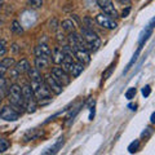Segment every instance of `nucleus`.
Masks as SVG:
<instances>
[{
	"instance_id": "nucleus-1",
	"label": "nucleus",
	"mask_w": 155,
	"mask_h": 155,
	"mask_svg": "<svg viewBox=\"0 0 155 155\" xmlns=\"http://www.w3.org/2000/svg\"><path fill=\"white\" fill-rule=\"evenodd\" d=\"M8 102L14 107L19 114H22L25 109V101L22 97V88L18 83H12L8 87Z\"/></svg>"
},
{
	"instance_id": "nucleus-2",
	"label": "nucleus",
	"mask_w": 155,
	"mask_h": 155,
	"mask_svg": "<svg viewBox=\"0 0 155 155\" xmlns=\"http://www.w3.org/2000/svg\"><path fill=\"white\" fill-rule=\"evenodd\" d=\"M80 35L84 39V44L85 48L89 52H96L98 51V48L101 45V40L98 35L93 31L92 27H87V26H81L80 27Z\"/></svg>"
},
{
	"instance_id": "nucleus-3",
	"label": "nucleus",
	"mask_w": 155,
	"mask_h": 155,
	"mask_svg": "<svg viewBox=\"0 0 155 155\" xmlns=\"http://www.w3.org/2000/svg\"><path fill=\"white\" fill-rule=\"evenodd\" d=\"M51 74L53 75V78L60 83L62 87H66L71 83V76L70 74H67V72L62 69L60 65H56L54 67H52L51 70Z\"/></svg>"
},
{
	"instance_id": "nucleus-4",
	"label": "nucleus",
	"mask_w": 155,
	"mask_h": 155,
	"mask_svg": "<svg viewBox=\"0 0 155 155\" xmlns=\"http://www.w3.org/2000/svg\"><path fill=\"white\" fill-rule=\"evenodd\" d=\"M96 22H97V25H98L100 27L105 28V30H115L116 26H118V23H116L115 19L109 17L107 14H105V13L97 14L96 16Z\"/></svg>"
},
{
	"instance_id": "nucleus-5",
	"label": "nucleus",
	"mask_w": 155,
	"mask_h": 155,
	"mask_svg": "<svg viewBox=\"0 0 155 155\" xmlns=\"http://www.w3.org/2000/svg\"><path fill=\"white\" fill-rule=\"evenodd\" d=\"M19 115L21 114L11 105H5L0 109V119L5 120V122H16L19 119Z\"/></svg>"
},
{
	"instance_id": "nucleus-6",
	"label": "nucleus",
	"mask_w": 155,
	"mask_h": 155,
	"mask_svg": "<svg viewBox=\"0 0 155 155\" xmlns=\"http://www.w3.org/2000/svg\"><path fill=\"white\" fill-rule=\"evenodd\" d=\"M44 84L47 85V88L51 91V93L52 94H54V96H60L62 92H64V87H62L58 81L53 78V75L51 74H48L44 76Z\"/></svg>"
},
{
	"instance_id": "nucleus-7",
	"label": "nucleus",
	"mask_w": 155,
	"mask_h": 155,
	"mask_svg": "<svg viewBox=\"0 0 155 155\" xmlns=\"http://www.w3.org/2000/svg\"><path fill=\"white\" fill-rule=\"evenodd\" d=\"M96 2H97V5L101 8V11L105 14H107L109 17L114 19L119 17V13L116 11V8L114 7V3L111 0H96Z\"/></svg>"
},
{
	"instance_id": "nucleus-8",
	"label": "nucleus",
	"mask_w": 155,
	"mask_h": 155,
	"mask_svg": "<svg viewBox=\"0 0 155 155\" xmlns=\"http://www.w3.org/2000/svg\"><path fill=\"white\" fill-rule=\"evenodd\" d=\"M72 57L83 65H88L91 62V52L81 47H78L72 49Z\"/></svg>"
},
{
	"instance_id": "nucleus-9",
	"label": "nucleus",
	"mask_w": 155,
	"mask_h": 155,
	"mask_svg": "<svg viewBox=\"0 0 155 155\" xmlns=\"http://www.w3.org/2000/svg\"><path fill=\"white\" fill-rule=\"evenodd\" d=\"M34 53H35V57H47V58H51L52 49L49 48V45H48V44H45V43H41V44H38L35 47Z\"/></svg>"
},
{
	"instance_id": "nucleus-10",
	"label": "nucleus",
	"mask_w": 155,
	"mask_h": 155,
	"mask_svg": "<svg viewBox=\"0 0 155 155\" xmlns=\"http://www.w3.org/2000/svg\"><path fill=\"white\" fill-rule=\"evenodd\" d=\"M21 88H22V97H23V101H25V105L34 102V101H35V96H34V91L31 88L30 83L23 84Z\"/></svg>"
},
{
	"instance_id": "nucleus-11",
	"label": "nucleus",
	"mask_w": 155,
	"mask_h": 155,
	"mask_svg": "<svg viewBox=\"0 0 155 155\" xmlns=\"http://www.w3.org/2000/svg\"><path fill=\"white\" fill-rule=\"evenodd\" d=\"M51 66V58L47 57H35V61H34V67H36L39 71H45L49 69Z\"/></svg>"
},
{
	"instance_id": "nucleus-12",
	"label": "nucleus",
	"mask_w": 155,
	"mask_h": 155,
	"mask_svg": "<svg viewBox=\"0 0 155 155\" xmlns=\"http://www.w3.org/2000/svg\"><path fill=\"white\" fill-rule=\"evenodd\" d=\"M27 78L30 81H36V83H41V81H44V76H43L41 71H39L36 67H30V69L27 70Z\"/></svg>"
},
{
	"instance_id": "nucleus-13",
	"label": "nucleus",
	"mask_w": 155,
	"mask_h": 155,
	"mask_svg": "<svg viewBox=\"0 0 155 155\" xmlns=\"http://www.w3.org/2000/svg\"><path fill=\"white\" fill-rule=\"evenodd\" d=\"M65 56H66V54L64 53V51H62V48H61V47H57V48H54V49L52 51L51 61H52L54 65H60L61 62L64 61Z\"/></svg>"
},
{
	"instance_id": "nucleus-14",
	"label": "nucleus",
	"mask_w": 155,
	"mask_h": 155,
	"mask_svg": "<svg viewBox=\"0 0 155 155\" xmlns=\"http://www.w3.org/2000/svg\"><path fill=\"white\" fill-rule=\"evenodd\" d=\"M153 27H154V19H151V22L149 23V26L146 27V30H145V31L141 34V38H140V41H138V47L142 48L143 43H146L147 39L151 36V34H153Z\"/></svg>"
},
{
	"instance_id": "nucleus-15",
	"label": "nucleus",
	"mask_w": 155,
	"mask_h": 155,
	"mask_svg": "<svg viewBox=\"0 0 155 155\" xmlns=\"http://www.w3.org/2000/svg\"><path fill=\"white\" fill-rule=\"evenodd\" d=\"M14 67H16V69L21 72V75H22V74H26L27 72V70L31 67V64L28 62V60H26V58H22V60H19L18 62L14 64Z\"/></svg>"
},
{
	"instance_id": "nucleus-16",
	"label": "nucleus",
	"mask_w": 155,
	"mask_h": 155,
	"mask_svg": "<svg viewBox=\"0 0 155 155\" xmlns=\"http://www.w3.org/2000/svg\"><path fill=\"white\" fill-rule=\"evenodd\" d=\"M74 64H75L74 57H72V56H65L64 61H62L61 64H60V66L67 72V74H70V71H71V69H72V66H74Z\"/></svg>"
},
{
	"instance_id": "nucleus-17",
	"label": "nucleus",
	"mask_w": 155,
	"mask_h": 155,
	"mask_svg": "<svg viewBox=\"0 0 155 155\" xmlns=\"http://www.w3.org/2000/svg\"><path fill=\"white\" fill-rule=\"evenodd\" d=\"M84 66L85 65H83V64H80V62H75L74 64V66H72V69H71V71H70V76L71 78H78L81 72L84 71Z\"/></svg>"
},
{
	"instance_id": "nucleus-18",
	"label": "nucleus",
	"mask_w": 155,
	"mask_h": 155,
	"mask_svg": "<svg viewBox=\"0 0 155 155\" xmlns=\"http://www.w3.org/2000/svg\"><path fill=\"white\" fill-rule=\"evenodd\" d=\"M60 26H61L62 30L67 34L71 32V31H75V23L72 19H64L62 23H60Z\"/></svg>"
},
{
	"instance_id": "nucleus-19",
	"label": "nucleus",
	"mask_w": 155,
	"mask_h": 155,
	"mask_svg": "<svg viewBox=\"0 0 155 155\" xmlns=\"http://www.w3.org/2000/svg\"><path fill=\"white\" fill-rule=\"evenodd\" d=\"M11 31L13 32V34H22L23 32V27L21 26V23H19L18 21H14L12 22V26H11Z\"/></svg>"
},
{
	"instance_id": "nucleus-20",
	"label": "nucleus",
	"mask_w": 155,
	"mask_h": 155,
	"mask_svg": "<svg viewBox=\"0 0 155 155\" xmlns=\"http://www.w3.org/2000/svg\"><path fill=\"white\" fill-rule=\"evenodd\" d=\"M7 74H9V78H11L12 80H17V79H19V78H21V72H19L14 66L11 67V69H8Z\"/></svg>"
},
{
	"instance_id": "nucleus-21",
	"label": "nucleus",
	"mask_w": 155,
	"mask_h": 155,
	"mask_svg": "<svg viewBox=\"0 0 155 155\" xmlns=\"http://www.w3.org/2000/svg\"><path fill=\"white\" fill-rule=\"evenodd\" d=\"M43 0H27V5L31 9H40L43 8Z\"/></svg>"
},
{
	"instance_id": "nucleus-22",
	"label": "nucleus",
	"mask_w": 155,
	"mask_h": 155,
	"mask_svg": "<svg viewBox=\"0 0 155 155\" xmlns=\"http://www.w3.org/2000/svg\"><path fill=\"white\" fill-rule=\"evenodd\" d=\"M62 145H64V137H61L60 140H58L57 143H56L53 147H51L49 150H48V151H44V154H54V153H57V151H58V149H60Z\"/></svg>"
},
{
	"instance_id": "nucleus-23",
	"label": "nucleus",
	"mask_w": 155,
	"mask_h": 155,
	"mask_svg": "<svg viewBox=\"0 0 155 155\" xmlns=\"http://www.w3.org/2000/svg\"><path fill=\"white\" fill-rule=\"evenodd\" d=\"M0 62H2V64L7 67V69H11V67H13L14 64H16V60H14L13 57H4Z\"/></svg>"
},
{
	"instance_id": "nucleus-24",
	"label": "nucleus",
	"mask_w": 155,
	"mask_h": 155,
	"mask_svg": "<svg viewBox=\"0 0 155 155\" xmlns=\"http://www.w3.org/2000/svg\"><path fill=\"white\" fill-rule=\"evenodd\" d=\"M138 147H140V140H134V141L128 146V151H129L130 154H133V153L137 151Z\"/></svg>"
},
{
	"instance_id": "nucleus-25",
	"label": "nucleus",
	"mask_w": 155,
	"mask_h": 155,
	"mask_svg": "<svg viewBox=\"0 0 155 155\" xmlns=\"http://www.w3.org/2000/svg\"><path fill=\"white\" fill-rule=\"evenodd\" d=\"M136 93H137V91H136V88H133V87H132V88H129L127 92H125V98H127V100H133Z\"/></svg>"
},
{
	"instance_id": "nucleus-26",
	"label": "nucleus",
	"mask_w": 155,
	"mask_h": 155,
	"mask_svg": "<svg viewBox=\"0 0 155 155\" xmlns=\"http://www.w3.org/2000/svg\"><path fill=\"white\" fill-rule=\"evenodd\" d=\"M7 52H8V47H7V43L2 40L0 41V57H4L7 54Z\"/></svg>"
},
{
	"instance_id": "nucleus-27",
	"label": "nucleus",
	"mask_w": 155,
	"mask_h": 155,
	"mask_svg": "<svg viewBox=\"0 0 155 155\" xmlns=\"http://www.w3.org/2000/svg\"><path fill=\"white\" fill-rule=\"evenodd\" d=\"M8 147H9V142L7 141V140H4V138H0V153L7 151Z\"/></svg>"
},
{
	"instance_id": "nucleus-28",
	"label": "nucleus",
	"mask_w": 155,
	"mask_h": 155,
	"mask_svg": "<svg viewBox=\"0 0 155 155\" xmlns=\"http://www.w3.org/2000/svg\"><path fill=\"white\" fill-rule=\"evenodd\" d=\"M60 27V23H58V21H57V18H53L52 21L49 22V30H52V31H57V28Z\"/></svg>"
},
{
	"instance_id": "nucleus-29",
	"label": "nucleus",
	"mask_w": 155,
	"mask_h": 155,
	"mask_svg": "<svg viewBox=\"0 0 155 155\" xmlns=\"http://www.w3.org/2000/svg\"><path fill=\"white\" fill-rule=\"evenodd\" d=\"M0 89H2V91L8 89V81H7V79L4 76L0 78Z\"/></svg>"
},
{
	"instance_id": "nucleus-30",
	"label": "nucleus",
	"mask_w": 155,
	"mask_h": 155,
	"mask_svg": "<svg viewBox=\"0 0 155 155\" xmlns=\"http://www.w3.org/2000/svg\"><path fill=\"white\" fill-rule=\"evenodd\" d=\"M141 93L143 97H149L150 93H151V88H150V85H145L143 88L141 89Z\"/></svg>"
},
{
	"instance_id": "nucleus-31",
	"label": "nucleus",
	"mask_w": 155,
	"mask_h": 155,
	"mask_svg": "<svg viewBox=\"0 0 155 155\" xmlns=\"http://www.w3.org/2000/svg\"><path fill=\"white\" fill-rule=\"evenodd\" d=\"M7 72H8V69L2 64V62H0V78H2V76H5Z\"/></svg>"
},
{
	"instance_id": "nucleus-32",
	"label": "nucleus",
	"mask_w": 155,
	"mask_h": 155,
	"mask_svg": "<svg viewBox=\"0 0 155 155\" xmlns=\"http://www.w3.org/2000/svg\"><path fill=\"white\" fill-rule=\"evenodd\" d=\"M57 40H58V43H67V40H66V36L64 35V34H61V32H58L57 34Z\"/></svg>"
},
{
	"instance_id": "nucleus-33",
	"label": "nucleus",
	"mask_w": 155,
	"mask_h": 155,
	"mask_svg": "<svg viewBox=\"0 0 155 155\" xmlns=\"http://www.w3.org/2000/svg\"><path fill=\"white\" fill-rule=\"evenodd\" d=\"M113 69H114V66L111 65V66L109 67V70L104 72V74H102V78H104V79H107V78L110 76V74H111V71H113Z\"/></svg>"
},
{
	"instance_id": "nucleus-34",
	"label": "nucleus",
	"mask_w": 155,
	"mask_h": 155,
	"mask_svg": "<svg viewBox=\"0 0 155 155\" xmlns=\"http://www.w3.org/2000/svg\"><path fill=\"white\" fill-rule=\"evenodd\" d=\"M11 49L13 51V53H18V52H19V48H18V45L16 44V43H14V44H12Z\"/></svg>"
},
{
	"instance_id": "nucleus-35",
	"label": "nucleus",
	"mask_w": 155,
	"mask_h": 155,
	"mask_svg": "<svg viewBox=\"0 0 155 155\" xmlns=\"http://www.w3.org/2000/svg\"><path fill=\"white\" fill-rule=\"evenodd\" d=\"M116 2L120 3V4H127V5L130 4V0H116Z\"/></svg>"
},
{
	"instance_id": "nucleus-36",
	"label": "nucleus",
	"mask_w": 155,
	"mask_h": 155,
	"mask_svg": "<svg viewBox=\"0 0 155 155\" xmlns=\"http://www.w3.org/2000/svg\"><path fill=\"white\" fill-rule=\"evenodd\" d=\"M129 11H130V8L128 7L127 9H125V11H123V13H122V17H123V18H124V17H127V14L129 13Z\"/></svg>"
},
{
	"instance_id": "nucleus-37",
	"label": "nucleus",
	"mask_w": 155,
	"mask_h": 155,
	"mask_svg": "<svg viewBox=\"0 0 155 155\" xmlns=\"http://www.w3.org/2000/svg\"><path fill=\"white\" fill-rule=\"evenodd\" d=\"M3 98H4V91L0 89V102L3 101Z\"/></svg>"
},
{
	"instance_id": "nucleus-38",
	"label": "nucleus",
	"mask_w": 155,
	"mask_h": 155,
	"mask_svg": "<svg viewBox=\"0 0 155 155\" xmlns=\"http://www.w3.org/2000/svg\"><path fill=\"white\" fill-rule=\"evenodd\" d=\"M154 118H155V114L153 113V114H151V119H150V122H151V123H154V122H155V119H154Z\"/></svg>"
},
{
	"instance_id": "nucleus-39",
	"label": "nucleus",
	"mask_w": 155,
	"mask_h": 155,
	"mask_svg": "<svg viewBox=\"0 0 155 155\" xmlns=\"http://www.w3.org/2000/svg\"><path fill=\"white\" fill-rule=\"evenodd\" d=\"M129 107H130V110H136L137 106H136V105H129Z\"/></svg>"
},
{
	"instance_id": "nucleus-40",
	"label": "nucleus",
	"mask_w": 155,
	"mask_h": 155,
	"mask_svg": "<svg viewBox=\"0 0 155 155\" xmlns=\"http://www.w3.org/2000/svg\"><path fill=\"white\" fill-rule=\"evenodd\" d=\"M3 4H4V2H3V0H0V8L3 7Z\"/></svg>"
}]
</instances>
